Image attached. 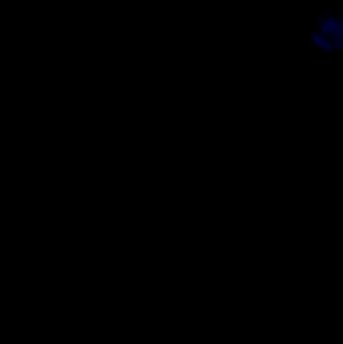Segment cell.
<instances>
[{
  "label": "cell",
  "instance_id": "1",
  "mask_svg": "<svg viewBox=\"0 0 343 344\" xmlns=\"http://www.w3.org/2000/svg\"><path fill=\"white\" fill-rule=\"evenodd\" d=\"M325 52H328V54H332V55H338V54H342L343 52V39H340L338 36V39L332 40L331 44L328 46L327 48L323 50Z\"/></svg>",
  "mask_w": 343,
  "mask_h": 344
},
{
  "label": "cell",
  "instance_id": "5",
  "mask_svg": "<svg viewBox=\"0 0 343 344\" xmlns=\"http://www.w3.org/2000/svg\"><path fill=\"white\" fill-rule=\"evenodd\" d=\"M315 24H316V29L318 28H320V27H323L325 26V23H326V19H323L322 16H315Z\"/></svg>",
  "mask_w": 343,
  "mask_h": 344
},
{
  "label": "cell",
  "instance_id": "6",
  "mask_svg": "<svg viewBox=\"0 0 343 344\" xmlns=\"http://www.w3.org/2000/svg\"><path fill=\"white\" fill-rule=\"evenodd\" d=\"M338 20H339V23L343 20V7L338 8Z\"/></svg>",
  "mask_w": 343,
  "mask_h": 344
},
{
  "label": "cell",
  "instance_id": "7",
  "mask_svg": "<svg viewBox=\"0 0 343 344\" xmlns=\"http://www.w3.org/2000/svg\"><path fill=\"white\" fill-rule=\"evenodd\" d=\"M320 16H322L323 19H326V18H331V12H330V11H325L323 14L320 15Z\"/></svg>",
  "mask_w": 343,
  "mask_h": 344
},
{
  "label": "cell",
  "instance_id": "2",
  "mask_svg": "<svg viewBox=\"0 0 343 344\" xmlns=\"http://www.w3.org/2000/svg\"><path fill=\"white\" fill-rule=\"evenodd\" d=\"M334 40L331 38V35H322V36H319V39H318L316 42H315V44H316V48H319V50H325V48H327L330 44H331V42Z\"/></svg>",
  "mask_w": 343,
  "mask_h": 344
},
{
  "label": "cell",
  "instance_id": "4",
  "mask_svg": "<svg viewBox=\"0 0 343 344\" xmlns=\"http://www.w3.org/2000/svg\"><path fill=\"white\" fill-rule=\"evenodd\" d=\"M318 39H319V29H312L310 34V36H308V40L310 42H316Z\"/></svg>",
  "mask_w": 343,
  "mask_h": 344
},
{
  "label": "cell",
  "instance_id": "3",
  "mask_svg": "<svg viewBox=\"0 0 343 344\" xmlns=\"http://www.w3.org/2000/svg\"><path fill=\"white\" fill-rule=\"evenodd\" d=\"M314 63L316 64V66H322V64H331L332 63V59L330 58V56H326V58H316L314 59Z\"/></svg>",
  "mask_w": 343,
  "mask_h": 344
}]
</instances>
